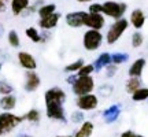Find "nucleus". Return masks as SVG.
I'll return each mask as SVG.
<instances>
[{
	"label": "nucleus",
	"instance_id": "nucleus-41",
	"mask_svg": "<svg viewBox=\"0 0 148 137\" xmlns=\"http://www.w3.org/2000/svg\"><path fill=\"white\" fill-rule=\"evenodd\" d=\"M55 137H73V136H70V134H66V136H55Z\"/></svg>",
	"mask_w": 148,
	"mask_h": 137
},
{
	"label": "nucleus",
	"instance_id": "nucleus-12",
	"mask_svg": "<svg viewBox=\"0 0 148 137\" xmlns=\"http://www.w3.org/2000/svg\"><path fill=\"white\" fill-rule=\"evenodd\" d=\"M85 15H86V11H73V12H69L64 16L66 25L70 27H74V29L82 27L84 26Z\"/></svg>",
	"mask_w": 148,
	"mask_h": 137
},
{
	"label": "nucleus",
	"instance_id": "nucleus-24",
	"mask_svg": "<svg viewBox=\"0 0 148 137\" xmlns=\"http://www.w3.org/2000/svg\"><path fill=\"white\" fill-rule=\"evenodd\" d=\"M25 36L33 42H41V33L37 30V27L34 26H29L26 27V30H25Z\"/></svg>",
	"mask_w": 148,
	"mask_h": 137
},
{
	"label": "nucleus",
	"instance_id": "nucleus-14",
	"mask_svg": "<svg viewBox=\"0 0 148 137\" xmlns=\"http://www.w3.org/2000/svg\"><path fill=\"white\" fill-rule=\"evenodd\" d=\"M129 23H132V26L136 30H140L145 25V14H144V11L140 10V8L133 10L132 14H130V18H129Z\"/></svg>",
	"mask_w": 148,
	"mask_h": 137
},
{
	"label": "nucleus",
	"instance_id": "nucleus-36",
	"mask_svg": "<svg viewBox=\"0 0 148 137\" xmlns=\"http://www.w3.org/2000/svg\"><path fill=\"white\" fill-rule=\"evenodd\" d=\"M75 79H77V74H71V75H69V77H67V79H66V81H67V84L73 85Z\"/></svg>",
	"mask_w": 148,
	"mask_h": 137
},
{
	"label": "nucleus",
	"instance_id": "nucleus-2",
	"mask_svg": "<svg viewBox=\"0 0 148 137\" xmlns=\"http://www.w3.org/2000/svg\"><path fill=\"white\" fill-rule=\"evenodd\" d=\"M127 27H129V21H127L126 18L116 19V21L108 27V30H107V33H106L107 44H108V45L115 44V42L123 36V33L127 30Z\"/></svg>",
	"mask_w": 148,
	"mask_h": 137
},
{
	"label": "nucleus",
	"instance_id": "nucleus-20",
	"mask_svg": "<svg viewBox=\"0 0 148 137\" xmlns=\"http://www.w3.org/2000/svg\"><path fill=\"white\" fill-rule=\"evenodd\" d=\"M140 88H141V79L136 78V77H129V79H127L126 84H125V89H126V92L129 95L134 93Z\"/></svg>",
	"mask_w": 148,
	"mask_h": 137
},
{
	"label": "nucleus",
	"instance_id": "nucleus-38",
	"mask_svg": "<svg viewBox=\"0 0 148 137\" xmlns=\"http://www.w3.org/2000/svg\"><path fill=\"white\" fill-rule=\"evenodd\" d=\"M16 137H33V136H30V134H27V133H21V134H18Z\"/></svg>",
	"mask_w": 148,
	"mask_h": 137
},
{
	"label": "nucleus",
	"instance_id": "nucleus-31",
	"mask_svg": "<svg viewBox=\"0 0 148 137\" xmlns=\"http://www.w3.org/2000/svg\"><path fill=\"white\" fill-rule=\"evenodd\" d=\"M144 42V36L140 32H134L132 34V47L133 48H140Z\"/></svg>",
	"mask_w": 148,
	"mask_h": 137
},
{
	"label": "nucleus",
	"instance_id": "nucleus-3",
	"mask_svg": "<svg viewBox=\"0 0 148 137\" xmlns=\"http://www.w3.org/2000/svg\"><path fill=\"white\" fill-rule=\"evenodd\" d=\"M101 7H103L101 14L106 16H110V18L115 19V21L123 18V14H125L127 10L126 3L114 1V0H107V1H104V3L101 4Z\"/></svg>",
	"mask_w": 148,
	"mask_h": 137
},
{
	"label": "nucleus",
	"instance_id": "nucleus-10",
	"mask_svg": "<svg viewBox=\"0 0 148 137\" xmlns=\"http://www.w3.org/2000/svg\"><path fill=\"white\" fill-rule=\"evenodd\" d=\"M106 25V18L103 14H89L86 12L84 19V26L92 30H101Z\"/></svg>",
	"mask_w": 148,
	"mask_h": 137
},
{
	"label": "nucleus",
	"instance_id": "nucleus-40",
	"mask_svg": "<svg viewBox=\"0 0 148 137\" xmlns=\"http://www.w3.org/2000/svg\"><path fill=\"white\" fill-rule=\"evenodd\" d=\"M78 3H89V1H92V0H77Z\"/></svg>",
	"mask_w": 148,
	"mask_h": 137
},
{
	"label": "nucleus",
	"instance_id": "nucleus-1",
	"mask_svg": "<svg viewBox=\"0 0 148 137\" xmlns=\"http://www.w3.org/2000/svg\"><path fill=\"white\" fill-rule=\"evenodd\" d=\"M23 119V115H16L14 112H0V137H4L14 132L16 127L21 125Z\"/></svg>",
	"mask_w": 148,
	"mask_h": 137
},
{
	"label": "nucleus",
	"instance_id": "nucleus-16",
	"mask_svg": "<svg viewBox=\"0 0 148 137\" xmlns=\"http://www.w3.org/2000/svg\"><path fill=\"white\" fill-rule=\"evenodd\" d=\"M29 5H30V0H11L10 1L11 12L15 16L22 15Z\"/></svg>",
	"mask_w": 148,
	"mask_h": 137
},
{
	"label": "nucleus",
	"instance_id": "nucleus-4",
	"mask_svg": "<svg viewBox=\"0 0 148 137\" xmlns=\"http://www.w3.org/2000/svg\"><path fill=\"white\" fill-rule=\"evenodd\" d=\"M95 79L92 75L88 77H77V79L74 81V84L71 85V90L77 97L78 96H84L88 93H93L95 90Z\"/></svg>",
	"mask_w": 148,
	"mask_h": 137
},
{
	"label": "nucleus",
	"instance_id": "nucleus-17",
	"mask_svg": "<svg viewBox=\"0 0 148 137\" xmlns=\"http://www.w3.org/2000/svg\"><path fill=\"white\" fill-rule=\"evenodd\" d=\"M95 130V125L90 121H84L81 123V126L77 129V132L74 133L73 137H90L93 134Z\"/></svg>",
	"mask_w": 148,
	"mask_h": 137
},
{
	"label": "nucleus",
	"instance_id": "nucleus-29",
	"mask_svg": "<svg viewBox=\"0 0 148 137\" xmlns=\"http://www.w3.org/2000/svg\"><path fill=\"white\" fill-rule=\"evenodd\" d=\"M12 92H14V86L10 82H7L5 79H1L0 81V95L1 96L12 95Z\"/></svg>",
	"mask_w": 148,
	"mask_h": 137
},
{
	"label": "nucleus",
	"instance_id": "nucleus-42",
	"mask_svg": "<svg viewBox=\"0 0 148 137\" xmlns=\"http://www.w3.org/2000/svg\"><path fill=\"white\" fill-rule=\"evenodd\" d=\"M133 137H144V136H141V134H134Z\"/></svg>",
	"mask_w": 148,
	"mask_h": 137
},
{
	"label": "nucleus",
	"instance_id": "nucleus-39",
	"mask_svg": "<svg viewBox=\"0 0 148 137\" xmlns=\"http://www.w3.org/2000/svg\"><path fill=\"white\" fill-rule=\"evenodd\" d=\"M3 32H4V27H3V25H1V23H0V36H1V34H3Z\"/></svg>",
	"mask_w": 148,
	"mask_h": 137
},
{
	"label": "nucleus",
	"instance_id": "nucleus-13",
	"mask_svg": "<svg viewBox=\"0 0 148 137\" xmlns=\"http://www.w3.org/2000/svg\"><path fill=\"white\" fill-rule=\"evenodd\" d=\"M60 14L59 12H53L51 15L45 16V18H40L38 19V27L42 29V30H45V32H49V30H52L55 27L58 26L59 21H60Z\"/></svg>",
	"mask_w": 148,
	"mask_h": 137
},
{
	"label": "nucleus",
	"instance_id": "nucleus-15",
	"mask_svg": "<svg viewBox=\"0 0 148 137\" xmlns=\"http://www.w3.org/2000/svg\"><path fill=\"white\" fill-rule=\"evenodd\" d=\"M145 59L144 58H138L136 59L132 64H130V67L127 70V74H129V77H136V78H140L141 77V74L144 71V67H145Z\"/></svg>",
	"mask_w": 148,
	"mask_h": 137
},
{
	"label": "nucleus",
	"instance_id": "nucleus-8",
	"mask_svg": "<svg viewBox=\"0 0 148 137\" xmlns=\"http://www.w3.org/2000/svg\"><path fill=\"white\" fill-rule=\"evenodd\" d=\"M66 99H67V95H66V92L60 86H52V88L45 90V93H44V101H45V104H48V103L64 104Z\"/></svg>",
	"mask_w": 148,
	"mask_h": 137
},
{
	"label": "nucleus",
	"instance_id": "nucleus-7",
	"mask_svg": "<svg viewBox=\"0 0 148 137\" xmlns=\"http://www.w3.org/2000/svg\"><path fill=\"white\" fill-rule=\"evenodd\" d=\"M45 115H47V118L53 119V121L66 122L64 104H59V103H48V104H45Z\"/></svg>",
	"mask_w": 148,
	"mask_h": 137
},
{
	"label": "nucleus",
	"instance_id": "nucleus-28",
	"mask_svg": "<svg viewBox=\"0 0 148 137\" xmlns=\"http://www.w3.org/2000/svg\"><path fill=\"white\" fill-rule=\"evenodd\" d=\"M127 59H129V55L125 52H115V53H111V63L112 64H122L125 63Z\"/></svg>",
	"mask_w": 148,
	"mask_h": 137
},
{
	"label": "nucleus",
	"instance_id": "nucleus-21",
	"mask_svg": "<svg viewBox=\"0 0 148 137\" xmlns=\"http://www.w3.org/2000/svg\"><path fill=\"white\" fill-rule=\"evenodd\" d=\"M53 12H56V4L53 3H48V4H41L37 10V14L40 18H45V16L51 15Z\"/></svg>",
	"mask_w": 148,
	"mask_h": 137
},
{
	"label": "nucleus",
	"instance_id": "nucleus-5",
	"mask_svg": "<svg viewBox=\"0 0 148 137\" xmlns=\"http://www.w3.org/2000/svg\"><path fill=\"white\" fill-rule=\"evenodd\" d=\"M103 40H104V36L101 34L100 30L88 29L84 33V36H82V45H84V48L86 51L93 52V51H97L101 47Z\"/></svg>",
	"mask_w": 148,
	"mask_h": 137
},
{
	"label": "nucleus",
	"instance_id": "nucleus-26",
	"mask_svg": "<svg viewBox=\"0 0 148 137\" xmlns=\"http://www.w3.org/2000/svg\"><path fill=\"white\" fill-rule=\"evenodd\" d=\"M84 64H85L84 59H77V60L71 62L70 64L64 66V71H66V73H70V74H77V71H78Z\"/></svg>",
	"mask_w": 148,
	"mask_h": 137
},
{
	"label": "nucleus",
	"instance_id": "nucleus-33",
	"mask_svg": "<svg viewBox=\"0 0 148 137\" xmlns=\"http://www.w3.org/2000/svg\"><path fill=\"white\" fill-rule=\"evenodd\" d=\"M101 11H103V7H101L100 3H92L88 8L89 14H101Z\"/></svg>",
	"mask_w": 148,
	"mask_h": 137
},
{
	"label": "nucleus",
	"instance_id": "nucleus-32",
	"mask_svg": "<svg viewBox=\"0 0 148 137\" xmlns=\"http://www.w3.org/2000/svg\"><path fill=\"white\" fill-rule=\"evenodd\" d=\"M70 119L73 123H82L84 122V112L82 111H74L71 112V115H70Z\"/></svg>",
	"mask_w": 148,
	"mask_h": 137
},
{
	"label": "nucleus",
	"instance_id": "nucleus-18",
	"mask_svg": "<svg viewBox=\"0 0 148 137\" xmlns=\"http://www.w3.org/2000/svg\"><path fill=\"white\" fill-rule=\"evenodd\" d=\"M16 97L14 95H7V96H1L0 97V108L3 111H7V112H10V111L15 110L16 107Z\"/></svg>",
	"mask_w": 148,
	"mask_h": 137
},
{
	"label": "nucleus",
	"instance_id": "nucleus-30",
	"mask_svg": "<svg viewBox=\"0 0 148 137\" xmlns=\"http://www.w3.org/2000/svg\"><path fill=\"white\" fill-rule=\"evenodd\" d=\"M93 71H95V66L92 63L84 64V66L77 71V77H88V75H92Z\"/></svg>",
	"mask_w": 148,
	"mask_h": 137
},
{
	"label": "nucleus",
	"instance_id": "nucleus-35",
	"mask_svg": "<svg viewBox=\"0 0 148 137\" xmlns=\"http://www.w3.org/2000/svg\"><path fill=\"white\" fill-rule=\"evenodd\" d=\"M8 3H10V0H0V14H3V12L7 11Z\"/></svg>",
	"mask_w": 148,
	"mask_h": 137
},
{
	"label": "nucleus",
	"instance_id": "nucleus-37",
	"mask_svg": "<svg viewBox=\"0 0 148 137\" xmlns=\"http://www.w3.org/2000/svg\"><path fill=\"white\" fill-rule=\"evenodd\" d=\"M134 134H136V133L132 132V130H125V132L121 134V137H133Z\"/></svg>",
	"mask_w": 148,
	"mask_h": 137
},
{
	"label": "nucleus",
	"instance_id": "nucleus-27",
	"mask_svg": "<svg viewBox=\"0 0 148 137\" xmlns=\"http://www.w3.org/2000/svg\"><path fill=\"white\" fill-rule=\"evenodd\" d=\"M132 100L133 101H144L148 100V88L141 86L140 89H137L134 93H132Z\"/></svg>",
	"mask_w": 148,
	"mask_h": 137
},
{
	"label": "nucleus",
	"instance_id": "nucleus-25",
	"mask_svg": "<svg viewBox=\"0 0 148 137\" xmlns=\"http://www.w3.org/2000/svg\"><path fill=\"white\" fill-rule=\"evenodd\" d=\"M7 41L10 44L11 48H19L21 45V38H19V34L16 30H10V32L7 33Z\"/></svg>",
	"mask_w": 148,
	"mask_h": 137
},
{
	"label": "nucleus",
	"instance_id": "nucleus-6",
	"mask_svg": "<svg viewBox=\"0 0 148 137\" xmlns=\"http://www.w3.org/2000/svg\"><path fill=\"white\" fill-rule=\"evenodd\" d=\"M75 105L79 111H93L99 107V97L95 93L78 96L75 99Z\"/></svg>",
	"mask_w": 148,
	"mask_h": 137
},
{
	"label": "nucleus",
	"instance_id": "nucleus-19",
	"mask_svg": "<svg viewBox=\"0 0 148 137\" xmlns=\"http://www.w3.org/2000/svg\"><path fill=\"white\" fill-rule=\"evenodd\" d=\"M95 66V70H101V68L107 67L108 64H111V53L103 52L99 55V58L95 60V63H92Z\"/></svg>",
	"mask_w": 148,
	"mask_h": 137
},
{
	"label": "nucleus",
	"instance_id": "nucleus-43",
	"mask_svg": "<svg viewBox=\"0 0 148 137\" xmlns=\"http://www.w3.org/2000/svg\"><path fill=\"white\" fill-rule=\"evenodd\" d=\"M1 67H3V64H1V63H0V71H1Z\"/></svg>",
	"mask_w": 148,
	"mask_h": 137
},
{
	"label": "nucleus",
	"instance_id": "nucleus-22",
	"mask_svg": "<svg viewBox=\"0 0 148 137\" xmlns=\"http://www.w3.org/2000/svg\"><path fill=\"white\" fill-rule=\"evenodd\" d=\"M23 119L30 122V123H38V122L41 121V112H40V110H37V108H30L23 115Z\"/></svg>",
	"mask_w": 148,
	"mask_h": 137
},
{
	"label": "nucleus",
	"instance_id": "nucleus-23",
	"mask_svg": "<svg viewBox=\"0 0 148 137\" xmlns=\"http://www.w3.org/2000/svg\"><path fill=\"white\" fill-rule=\"evenodd\" d=\"M119 105H111L110 108H107L104 112H103V116H104V119L107 122H112L115 121L118 115H119Z\"/></svg>",
	"mask_w": 148,
	"mask_h": 137
},
{
	"label": "nucleus",
	"instance_id": "nucleus-9",
	"mask_svg": "<svg viewBox=\"0 0 148 137\" xmlns=\"http://www.w3.org/2000/svg\"><path fill=\"white\" fill-rule=\"evenodd\" d=\"M18 63L22 68H25L26 71H36L37 68V60L30 52L27 51H19L16 55Z\"/></svg>",
	"mask_w": 148,
	"mask_h": 137
},
{
	"label": "nucleus",
	"instance_id": "nucleus-34",
	"mask_svg": "<svg viewBox=\"0 0 148 137\" xmlns=\"http://www.w3.org/2000/svg\"><path fill=\"white\" fill-rule=\"evenodd\" d=\"M104 70H106V75H107V77H112V75L118 71V66L111 63V64H108L107 67H104Z\"/></svg>",
	"mask_w": 148,
	"mask_h": 137
},
{
	"label": "nucleus",
	"instance_id": "nucleus-11",
	"mask_svg": "<svg viewBox=\"0 0 148 137\" xmlns=\"http://www.w3.org/2000/svg\"><path fill=\"white\" fill-rule=\"evenodd\" d=\"M41 85V78L36 71H26L25 73V82H23V89L26 92H36Z\"/></svg>",
	"mask_w": 148,
	"mask_h": 137
}]
</instances>
